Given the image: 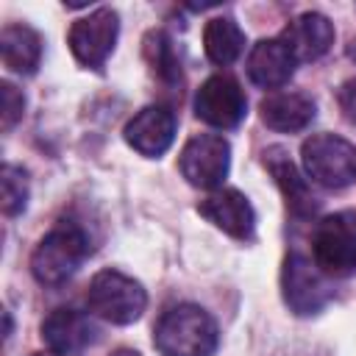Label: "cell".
<instances>
[{"instance_id":"cell-1","label":"cell","mask_w":356,"mask_h":356,"mask_svg":"<svg viewBox=\"0 0 356 356\" xmlns=\"http://www.w3.org/2000/svg\"><path fill=\"white\" fill-rule=\"evenodd\" d=\"M220 331L209 312L192 303H178L161 314L153 331V345L161 356H211Z\"/></svg>"},{"instance_id":"cell-2","label":"cell","mask_w":356,"mask_h":356,"mask_svg":"<svg viewBox=\"0 0 356 356\" xmlns=\"http://www.w3.org/2000/svg\"><path fill=\"white\" fill-rule=\"evenodd\" d=\"M89 256V239L81 225L58 222L50 228L31 253V273L44 286H58L78 273Z\"/></svg>"},{"instance_id":"cell-3","label":"cell","mask_w":356,"mask_h":356,"mask_svg":"<svg viewBox=\"0 0 356 356\" xmlns=\"http://www.w3.org/2000/svg\"><path fill=\"white\" fill-rule=\"evenodd\" d=\"M86 303H89L92 314H97L114 325H131L142 317V312L147 306V292L136 278H131L120 270H100L89 281Z\"/></svg>"},{"instance_id":"cell-4","label":"cell","mask_w":356,"mask_h":356,"mask_svg":"<svg viewBox=\"0 0 356 356\" xmlns=\"http://www.w3.org/2000/svg\"><path fill=\"white\" fill-rule=\"evenodd\" d=\"M312 259L331 278L356 273V214L353 211H334L314 225Z\"/></svg>"},{"instance_id":"cell-5","label":"cell","mask_w":356,"mask_h":356,"mask_svg":"<svg viewBox=\"0 0 356 356\" xmlns=\"http://www.w3.org/2000/svg\"><path fill=\"white\" fill-rule=\"evenodd\" d=\"M303 170L306 175L325 186V189H342L356 181V147L334 134H314L300 147Z\"/></svg>"},{"instance_id":"cell-6","label":"cell","mask_w":356,"mask_h":356,"mask_svg":"<svg viewBox=\"0 0 356 356\" xmlns=\"http://www.w3.org/2000/svg\"><path fill=\"white\" fill-rule=\"evenodd\" d=\"M281 289H284L286 306L300 317L317 314L331 298L325 273L314 264V259L303 256L300 250L286 253L284 270H281Z\"/></svg>"},{"instance_id":"cell-7","label":"cell","mask_w":356,"mask_h":356,"mask_svg":"<svg viewBox=\"0 0 356 356\" xmlns=\"http://www.w3.org/2000/svg\"><path fill=\"white\" fill-rule=\"evenodd\" d=\"M117 33H120V17L114 8L103 6L72 22L67 33V44L78 64L89 70H100L117 44Z\"/></svg>"},{"instance_id":"cell-8","label":"cell","mask_w":356,"mask_h":356,"mask_svg":"<svg viewBox=\"0 0 356 356\" xmlns=\"http://www.w3.org/2000/svg\"><path fill=\"white\" fill-rule=\"evenodd\" d=\"M181 175L197 189L222 186L231 167V145L217 134H197L181 150Z\"/></svg>"},{"instance_id":"cell-9","label":"cell","mask_w":356,"mask_h":356,"mask_svg":"<svg viewBox=\"0 0 356 356\" xmlns=\"http://www.w3.org/2000/svg\"><path fill=\"white\" fill-rule=\"evenodd\" d=\"M195 114L211 128H236L248 114V97L236 78L217 72L195 95Z\"/></svg>"},{"instance_id":"cell-10","label":"cell","mask_w":356,"mask_h":356,"mask_svg":"<svg viewBox=\"0 0 356 356\" xmlns=\"http://www.w3.org/2000/svg\"><path fill=\"white\" fill-rule=\"evenodd\" d=\"M197 214L206 217L214 228H220L222 234L234 236V239H253L256 231V214L250 200L239 192V189H217L209 197H203L197 203Z\"/></svg>"},{"instance_id":"cell-11","label":"cell","mask_w":356,"mask_h":356,"mask_svg":"<svg viewBox=\"0 0 356 356\" xmlns=\"http://www.w3.org/2000/svg\"><path fill=\"white\" fill-rule=\"evenodd\" d=\"M172 139H175V114L167 106H145L125 125V142L147 159H159L172 145Z\"/></svg>"},{"instance_id":"cell-12","label":"cell","mask_w":356,"mask_h":356,"mask_svg":"<svg viewBox=\"0 0 356 356\" xmlns=\"http://www.w3.org/2000/svg\"><path fill=\"white\" fill-rule=\"evenodd\" d=\"M278 39L289 47V53L298 64L300 61H317L334 44V25L328 22V17H323L317 11H306V14H298L284 28V33Z\"/></svg>"},{"instance_id":"cell-13","label":"cell","mask_w":356,"mask_h":356,"mask_svg":"<svg viewBox=\"0 0 356 356\" xmlns=\"http://www.w3.org/2000/svg\"><path fill=\"white\" fill-rule=\"evenodd\" d=\"M97 337L89 314L78 309H53L42 323V339L56 353H78Z\"/></svg>"},{"instance_id":"cell-14","label":"cell","mask_w":356,"mask_h":356,"mask_svg":"<svg viewBox=\"0 0 356 356\" xmlns=\"http://www.w3.org/2000/svg\"><path fill=\"white\" fill-rule=\"evenodd\" d=\"M264 167L270 170V175L275 178L284 200H286V209L298 217V220H306L317 211V197L312 195L306 178L298 172V167L289 161V156L281 150V147H270L264 153Z\"/></svg>"},{"instance_id":"cell-15","label":"cell","mask_w":356,"mask_h":356,"mask_svg":"<svg viewBox=\"0 0 356 356\" xmlns=\"http://www.w3.org/2000/svg\"><path fill=\"white\" fill-rule=\"evenodd\" d=\"M295 64L298 61L281 39H261L248 56V75L261 89H278L292 78Z\"/></svg>"},{"instance_id":"cell-16","label":"cell","mask_w":356,"mask_h":356,"mask_svg":"<svg viewBox=\"0 0 356 356\" xmlns=\"http://www.w3.org/2000/svg\"><path fill=\"white\" fill-rule=\"evenodd\" d=\"M259 111L267 128L295 134L314 120V100L303 92H273L261 100Z\"/></svg>"},{"instance_id":"cell-17","label":"cell","mask_w":356,"mask_h":356,"mask_svg":"<svg viewBox=\"0 0 356 356\" xmlns=\"http://www.w3.org/2000/svg\"><path fill=\"white\" fill-rule=\"evenodd\" d=\"M0 53H3V64L11 72L31 75L42 61V36L22 22L6 25L0 31Z\"/></svg>"},{"instance_id":"cell-18","label":"cell","mask_w":356,"mask_h":356,"mask_svg":"<svg viewBox=\"0 0 356 356\" xmlns=\"http://www.w3.org/2000/svg\"><path fill=\"white\" fill-rule=\"evenodd\" d=\"M203 50L211 64L228 67L245 50V33L231 17H214L203 28Z\"/></svg>"},{"instance_id":"cell-19","label":"cell","mask_w":356,"mask_h":356,"mask_svg":"<svg viewBox=\"0 0 356 356\" xmlns=\"http://www.w3.org/2000/svg\"><path fill=\"white\" fill-rule=\"evenodd\" d=\"M145 58L156 78H161L167 83L181 81V67H178V58H175L172 44L164 31H150L145 36Z\"/></svg>"},{"instance_id":"cell-20","label":"cell","mask_w":356,"mask_h":356,"mask_svg":"<svg viewBox=\"0 0 356 356\" xmlns=\"http://www.w3.org/2000/svg\"><path fill=\"white\" fill-rule=\"evenodd\" d=\"M0 186H3V214L17 217L28 206V178L25 170L17 164H3L0 172Z\"/></svg>"},{"instance_id":"cell-21","label":"cell","mask_w":356,"mask_h":356,"mask_svg":"<svg viewBox=\"0 0 356 356\" xmlns=\"http://www.w3.org/2000/svg\"><path fill=\"white\" fill-rule=\"evenodd\" d=\"M0 97H3V131H11L22 120V114H25V97L8 81L0 83Z\"/></svg>"},{"instance_id":"cell-22","label":"cell","mask_w":356,"mask_h":356,"mask_svg":"<svg viewBox=\"0 0 356 356\" xmlns=\"http://www.w3.org/2000/svg\"><path fill=\"white\" fill-rule=\"evenodd\" d=\"M339 108L348 117V122L356 125V78L342 83V89H339Z\"/></svg>"},{"instance_id":"cell-23","label":"cell","mask_w":356,"mask_h":356,"mask_svg":"<svg viewBox=\"0 0 356 356\" xmlns=\"http://www.w3.org/2000/svg\"><path fill=\"white\" fill-rule=\"evenodd\" d=\"M111 356H142L139 350H131V348H120V350H114Z\"/></svg>"},{"instance_id":"cell-24","label":"cell","mask_w":356,"mask_h":356,"mask_svg":"<svg viewBox=\"0 0 356 356\" xmlns=\"http://www.w3.org/2000/svg\"><path fill=\"white\" fill-rule=\"evenodd\" d=\"M348 58H353V61H356V39L348 44Z\"/></svg>"},{"instance_id":"cell-25","label":"cell","mask_w":356,"mask_h":356,"mask_svg":"<svg viewBox=\"0 0 356 356\" xmlns=\"http://www.w3.org/2000/svg\"><path fill=\"white\" fill-rule=\"evenodd\" d=\"M33 356H75V353H56V350H50V353H33Z\"/></svg>"}]
</instances>
